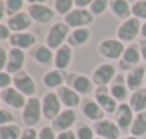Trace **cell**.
<instances>
[{
	"label": "cell",
	"instance_id": "1",
	"mask_svg": "<svg viewBox=\"0 0 146 139\" xmlns=\"http://www.w3.org/2000/svg\"><path fill=\"white\" fill-rule=\"evenodd\" d=\"M43 116V109H41V101L37 96H30L27 98V102L24 108L21 109V119L23 124L27 128H33L41 121Z\"/></svg>",
	"mask_w": 146,
	"mask_h": 139
},
{
	"label": "cell",
	"instance_id": "2",
	"mask_svg": "<svg viewBox=\"0 0 146 139\" xmlns=\"http://www.w3.org/2000/svg\"><path fill=\"white\" fill-rule=\"evenodd\" d=\"M70 36V27L65 23H55L51 26V29L47 33L46 37V44L51 50H58L60 47L64 44V41L67 40V37Z\"/></svg>",
	"mask_w": 146,
	"mask_h": 139
},
{
	"label": "cell",
	"instance_id": "3",
	"mask_svg": "<svg viewBox=\"0 0 146 139\" xmlns=\"http://www.w3.org/2000/svg\"><path fill=\"white\" fill-rule=\"evenodd\" d=\"M94 21V14L88 9H74L64 17V23L72 29H81Z\"/></svg>",
	"mask_w": 146,
	"mask_h": 139
},
{
	"label": "cell",
	"instance_id": "4",
	"mask_svg": "<svg viewBox=\"0 0 146 139\" xmlns=\"http://www.w3.org/2000/svg\"><path fill=\"white\" fill-rule=\"evenodd\" d=\"M126 47L123 46V43L121 40L116 39H105L99 43L98 46V51L104 58L108 60H118L122 57L123 51Z\"/></svg>",
	"mask_w": 146,
	"mask_h": 139
},
{
	"label": "cell",
	"instance_id": "5",
	"mask_svg": "<svg viewBox=\"0 0 146 139\" xmlns=\"http://www.w3.org/2000/svg\"><path fill=\"white\" fill-rule=\"evenodd\" d=\"M141 27H142L141 20H138L135 17H131V19L122 21V24L119 26V29L116 31L118 40H121L122 43L123 41H132V40H135L139 36V33H141Z\"/></svg>",
	"mask_w": 146,
	"mask_h": 139
},
{
	"label": "cell",
	"instance_id": "6",
	"mask_svg": "<svg viewBox=\"0 0 146 139\" xmlns=\"http://www.w3.org/2000/svg\"><path fill=\"white\" fill-rule=\"evenodd\" d=\"M61 101L57 92H47L41 99V109L43 116L48 121H54L61 114Z\"/></svg>",
	"mask_w": 146,
	"mask_h": 139
},
{
	"label": "cell",
	"instance_id": "7",
	"mask_svg": "<svg viewBox=\"0 0 146 139\" xmlns=\"http://www.w3.org/2000/svg\"><path fill=\"white\" fill-rule=\"evenodd\" d=\"M94 132L97 134L98 138L102 139H121L122 131L116 125L115 121L111 119H101L94 124Z\"/></svg>",
	"mask_w": 146,
	"mask_h": 139
},
{
	"label": "cell",
	"instance_id": "8",
	"mask_svg": "<svg viewBox=\"0 0 146 139\" xmlns=\"http://www.w3.org/2000/svg\"><path fill=\"white\" fill-rule=\"evenodd\" d=\"M77 112L75 109H71V108H67L64 111H61V114L54 119L51 121V128L60 134V132H64V131H70L75 124H77Z\"/></svg>",
	"mask_w": 146,
	"mask_h": 139
},
{
	"label": "cell",
	"instance_id": "9",
	"mask_svg": "<svg viewBox=\"0 0 146 139\" xmlns=\"http://www.w3.org/2000/svg\"><path fill=\"white\" fill-rule=\"evenodd\" d=\"M13 87L21 92L24 96H34V94L37 91V85L34 82V80L31 78V75L26 71H20L19 74H16L13 77Z\"/></svg>",
	"mask_w": 146,
	"mask_h": 139
},
{
	"label": "cell",
	"instance_id": "10",
	"mask_svg": "<svg viewBox=\"0 0 146 139\" xmlns=\"http://www.w3.org/2000/svg\"><path fill=\"white\" fill-rule=\"evenodd\" d=\"M67 84H68L70 88H72L75 92L80 94V95H88L94 90L92 80L88 78L87 75H81L78 72H71L67 77Z\"/></svg>",
	"mask_w": 146,
	"mask_h": 139
},
{
	"label": "cell",
	"instance_id": "11",
	"mask_svg": "<svg viewBox=\"0 0 146 139\" xmlns=\"http://www.w3.org/2000/svg\"><path fill=\"white\" fill-rule=\"evenodd\" d=\"M116 77V70L112 64H101L98 65L97 68L94 70V74H92V82L97 85V87H106L108 84H111Z\"/></svg>",
	"mask_w": 146,
	"mask_h": 139
},
{
	"label": "cell",
	"instance_id": "12",
	"mask_svg": "<svg viewBox=\"0 0 146 139\" xmlns=\"http://www.w3.org/2000/svg\"><path fill=\"white\" fill-rule=\"evenodd\" d=\"M135 115L136 114L133 112V109L131 108L129 104H126V102L119 104V106H118V109L115 112V122H116V125L119 126V129L122 132L131 129L132 122L135 119Z\"/></svg>",
	"mask_w": 146,
	"mask_h": 139
},
{
	"label": "cell",
	"instance_id": "13",
	"mask_svg": "<svg viewBox=\"0 0 146 139\" xmlns=\"http://www.w3.org/2000/svg\"><path fill=\"white\" fill-rule=\"evenodd\" d=\"M94 99L99 104V106L106 114H115L118 106H119L118 101L111 95L108 87H98L97 91H95V98Z\"/></svg>",
	"mask_w": 146,
	"mask_h": 139
},
{
	"label": "cell",
	"instance_id": "14",
	"mask_svg": "<svg viewBox=\"0 0 146 139\" xmlns=\"http://www.w3.org/2000/svg\"><path fill=\"white\" fill-rule=\"evenodd\" d=\"M0 99L9 105L10 108H14V109H23L27 99L26 96L21 92H19L14 87H10V88H6V90H1L0 91Z\"/></svg>",
	"mask_w": 146,
	"mask_h": 139
},
{
	"label": "cell",
	"instance_id": "15",
	"mask_svg": "<svg viewBox=\"0 0 146 139\" xmlns=\"http://www.w3.org/2000/svg\"><path fill=\"white\" fill-rule=\"evenodd\" d=\"M125 80H126V85H128L129 91H132V92H135V91L143 88L142 85H143V82L146 81L145 67H143V65H136V67H133L132 70L128 71Z\"/></svg>",
	"mask_w": 146,
	"mask_h": 139
},
{
	"label": "cell",
	"instance_id": "16",
	"mask_svg": "<svg viewBox=\"0 0 146 139\" xmlns=\"http://www.w3.org/2000/svg\"><path fill=\"white\" fill-rule=\"evenodd\" d=\"M29 16L31 17V20L40 23V24H46L52 20L54 17V11L52 9H50L46 4H30L27 9Z\"/></svg>",
	"mask_w": 146,
	"mask_h": 139
},
{
	"label": "cell",
	"instance_id": "17",
	"mask_svg": "<svg viewBox=\"0 0 146 139\" xmlns=\"http://www.w3.org/2000/svg\"><path fill=\"white\" fill-rule=\"evenodd\" d=\"M81 111L85 115V118L92 121L94 124L101 121V119H104V116H105V112L99 106V104L95 99H91V98H87L81 102Z\"/></svg>",
	"mask_w": 146,
	"mask_h": 139
},
{
	"label": "cell",
	"instance_id": "18",
	"mask_svg": "<svg viewBox=\"0 0 146 139\" xmlns=\"http://www.w3.org/2000/svg\"><path fill=\"white\" fill-rule=\"evenodd\" d=\"M142 60V55H141V50H139V46L133 44V46H129L125 48L123 54H122V60H121V67L122 70H132L133 67L139 65Z\"/></svg>",
	"mask_w": 146,
	"mask_h": 139
},
{
	"label": "cell",
	"instance_id": "19",
	"mask_svg": "<svg viewBox=\"0 0 146 139\" xmlns=\"http://www.w3.org/2000/svg\"><path fill=\"white\" fill-rule=\"evenodd\" d=\"M33 20L31 17L29 16V13L26 11H20L11 17H9L7 20V27L13 31V33H23L26 31L27 29H30Z\"/></svg>",
	"mask_w": 146,
	"mask_h": 139
},
{
	"label": "cell",
	"instance_id": "20",
	"mask_svg": "<svg viewBox=\"0 0 146 139\" xmlns=\"http://www.w3.org/2000/svg\"><path fill=\"white\" fill-rule=\"evenodd\" d=\"M24 51L20 48H11L9 51V58H7V65H6V71L9 74H19L24 65Z\"/></svg>",
	"mask_w": 146,
	"mask_h": 139
},
{
	"label": "cell",
	"instance_id": "21",
	"mask_svg": "<svg viewBox=\"0 0 146 139\" xmlns=\"http://www.w3.org/2000/svg\"><path fill=\"white\" fill-rule=\"evenodd\" d=\"M57 95H58L61 104L65 105L67 108L74 109L75 106L81 105V95L77 94L72 88H70L67 85H62V87L57 88Z\"/></svg>",
	"mask_w": 146,
	"mask_h": 139
},
{
	"label": "cell",
	"instance_id": "22",
	"mask_svg": "<svg viewBox=\"0 0 146 139\" xmlns=\"http://www.w3.org/2000/svg\"><path fill=\"white\" fill-rule=\"evenodd\" d=\"M37 39L34 34L23 31V33H13L10 36V44L13 48H20V50H29L36 44Z\"/></svg>",
	"mask_w": 146,
	"mask_h": 139
},
{
	"label": "cell",
	"instance_id": "23",
	"mask_svg": "<svg viewBox=\"0 0 146 139\" xmlns=\"http://www.w3.org/2000/svg\"><path fill=\"white\" fill-rule=\"evenodd\" d=\"M128 85H126V80L121 75H116L115 80L111 82V87H109V92L111 95L118 101V102H125V99L128 98Z\"/></svg>",
	"mask_w": 146,
	"mask_h": 139
},
{
	"label": "cell",
	"instance_id": "24",
	"mask_svg": "<svg viewBox=\"0 0 146 139\" xmlns=\"http://www.w3.org/2000/svg\"><path fill=\"white\" fill-rule=\"evenodd\" d=\"M71 60H72V48L68 44H62L54 55V65L57 70L64 71L70 65Z\"/></svg>",
	"mask_w": 146,
	"mask_h": 139
},
{
	"label": "cell",
	"instance_id": "25",
	"mask_svg": "<svg viewBox=\"0 0 146 139\" xmlns=\"http://www.w3.org/2000/svg\"><path fill=\"white\" fill-rule=\"evenodd\" d=\"M109 7L112 13L123 21L132 16V4H129L128 0H109Z\"/></svg>",
	"mask_w": 146,
	"mask_h": 139
},
{
	"label": "cell",
	"instance_id": "26",
	"mask_svg": "<svg viewBox=\"0 0 146 139\" xmlns=\"http://www.w3.org/2000/svg\"><path fill=\"white\" fill-rule=\"evenodd\" d=\"M129 105L135 114L146 111V88H141L129 96Z\"/></svg>",
	"mask_w": 146,
	"mask_h": 139
},
{
	"label": "cell",
	"instance_id": "27",
	"mask_svg": "<svg viewBox=\"0 0 146 139\" xmlns=\"http://www.w3.org/2000/svg\"><path fill=\"white\" fill-rule=\"evenodd\" d=\"M91 37V31L88 29H75L70 36H68V46L70 47H78V46H84L88 43Z\"/></svg>",
	"mask_w": 146,
	"mask_h": 139
},
{
	"label": "cell",
	"instance_id": "28",
	"mask_svg": "<svg viewBox=\"0 0 146 139\" xmlns=\"http://www.w3.org/2000/svg\"><path fill=\"white\" fill-rule=\"evenodd\" d=\"M64 81H65L64 72L61 70H57V68L46 72L43 77V82L47 88H60V87H62Z\"/></svg>",
	"mask_w": 146,
	"mask_h": 139
},
{
	"label": "cell",
	"instance_id": "29",
	"mask_svg": "<svg viewBox=\"0 0 146 139\" xmlns=\"http://www.w3.org/2000/svg\"><path fill=\"white\" fill-rule=\"evenodd\" d=\"M54 55L52 50L47 46H37L33 48V58L41 65H50L54 61Z\"/></svg>",
	"mask_w": 146,
	"mask_h": 139
},
{
	"label": "cell",
	"instance_id": "30",
	"mask_svg": "<svg viewBox=\"0 0 146 139\" xmlns=\"http://www.w3.org/2000/svg\"><path fill=\"white\" fill-rule=\"evenodd\" d=\"M129 132L132 136H136V138H142L143 135H146V111L135 115V119L132 122Z\"/></svg>",
	"mask_w": 146,
	"mask_h": 139
},
{
	"label": "cell",
	"instance_id": "31",
	"mask_svg": "<svg viewBox=\"0 0 146 139\" xmlns=\"http://www.w3.org/2000/svg\"><path fill=\"white\" fill-rule=\"evenodd\" d=\"M21 128L16 124H9L0 126V139H20Z\"/></svg>",
	"mask_w": 146,
	"mask_h": 139
},
{
	"label": "cell",
	"instance_id": "32",
	"mask_svg": "<svg viewBox=\"0 0 146 139\" xmlns=\"http://www.w3.org/2000/svg\"><path fill=\"white\" fill-rule=\"evenodd\" d=\"M54 6H55V11L58 14L67 16L70 11L74 10L72 7L75 6V3H74V0H55Z\"/></svg>",
	"mask_w": 146,
	"mask_h": 139
},
{
	"label": "cell",
	"instance_id": "33",
	"mask_svg": "<svg viewBox=\"0 0 146 139\" xmlns=\"http://www.w3.org/2000/svg\"><path fill=\"white\" fill-rule=\"evenodd\" d=\"M132 16L138 20L146 21V0H136L132 4Z\"/></svg>",
	"mask_w": 146,
	"mask_h": 139
},
{
	"label": "cell",
	"instance_id": "34",
	"mask_svg": "<svg viewBox=\"0 0 146 139\" xmlns=\"http://www.w3.org/2000/svg\"><path fill=\"white\" fill-rule=\"evenodd\" d=\"M23 4H24V0H6V3H4L6 11L10 17L20 13L21 9H23Z\"/></svg>",
	"mask_w": 146,
	"mask_h": 139
},
{
	"label": "cell",
	"instance_id": "35",
	"mask_svg": "<svg viewBox=\"0 0 146 139\" xmlns=\"http://www.w3.org/2000/svg\"><path fill=\"white\" fill-rule=\"evenodd\" d=\"M75 134H77V139H95L94 138V128H91L90 125H87V124H82V125H80L78 128H77V131H75Z\"/></svg>",
	"mask_w": 146,
	"mask_h": 139
},
{
	"label": "cell",
	"instance_id": "36",
	"mask_svg": "<svg viewBox=\"0 0 146 139\" xmlns=\"http://www.w3.org/2000/svg\"><path fill=\"white\" fill-rule=\"evenodd\" d=\"M109 6V0H94L92 4L90 6V11L94 16H99L102 14Z\"/></svg>",
	"mask_w": 146,
	"mask_h": 139
},
{
	"label": "cell",
	"instance_id": "37",
	"mask_svg": "<svg viewBox=\"0 0 146 139\" xmlns=\"http://www.w3.org/2000/svg\"><path fill=\"white\" fill-rule=\"evenodd\" d=\"M11 84H13V77H11V74H9L7 71H0V90L10 88Z\"/></svg>",
	"mask_w": 146,
	"mask_h": 139
},
{
	"label": "cell",
	"instance_id": "38",
	"mask_svg": "<svg viewBox=\"0 0 146 139\" xmlns=\"http://www.w3.org/2000/svg\"><path fill=\"white\" fill-rule=\"evenodd\" d=\"M55 138H57V132L51 126H43L38 131V139H55Z\"/></svg>",
	"mask_w": 146,
	"mask_h": 139
},
{
	"label": "cell",
	"instance_id": "39",
	"mask_svg": "<svg viewBox=\"0 0 146 139\" xmlns=\"http://www.w3.org/2000/svg\"><path fill=\"white\" fill-rule=\"evenodd\" d=\"M13 121H14V115H13L10 111H7V109H0V126L13 124Z\"/></svg>",
	"mask_w": 146,
	"mask_h": 139
},
{
	"label": "cell",
	"instance_id": "40",
	"mask_svg": "<svg viewBox=\"0 0 146 139\" xmlns=\"http://www.w3.org/2000/svg\"><path fill=\"white\" fill-rule=\"evenodd\" d=\"M20 139H38V134H37V131L34 128H26L21 132Z\"/></svg>",
	"mask_w": 146,
	"mask_h": 139
},
{
	"label": "cell",
	"instance_id": "41",
	"mask_svg": "<svg viewBox=\"0 0 146 139\" xmlns=\"http://www.w3.org/2000/svg\"><path fill=\"white\" fill-rule=\"evenodd\" d=\"M7 58H9V54L7 51L0 46V71L6 70V65H7Z\"/></svg>",
	"mask_w": 146,
	"mask_h": 139
},
{
	"label": "cell",
	"instance_id": "42",
	"mask_svg": "<svg viewBox=\"0 0 146 139\" xmlns=\"http://www.w3.org/2000/svg\"><path fill=\"white\" fill-rule=\"evenodd\" d=\"M10 31H11V30L7 27V24H1V23H0V41H3V40H6V39H10V36H11Z\"/></svg>",
	"mask_w": 146,
	"mask_h": 139
},
{
	"label": "cell",
	"instance_id": "43",
	"mask_svg": "<svg viewBox=\"0 0 146 139\" xmlns=\"http://www.w3.org/2000/svg\"><path fill=\"white\" fill-rule=\"evenodd\" d=\"M55 139H77V134L70 129V131H64V132H60L57 134V138Z\"/></svg>",
	"mask_w": 146,
	"mask_h": 139
},
{
	"label": "cell",
	"instance_id": "44",
	"mask_svg": "<svg viewBox=\"0 0 146 139\" xmlns=\"http://www.w3.org/2000/svg\"><path fill=\"white\" fill-rule=\"evenodd\" d=\"M92 1H94V0H74L77 9H87L88 6L92 4Z\"/></svg>",
	"mask_w": 146,
	"mask_h": 139
},
{
	"label": "cell",
	"instance_id": "45",
	"mask_svg": "<svg viewBox=\"0 0 146 139\" xmlns=\"http://www.w3.org/2000/svg\"><path fill=\"white\" fill-rule=\"evenodd\" d=\"M139 50H141L142 60L146 63V39H142V40L139 41Z\"/></svg>",
	"mask_w": 146,
	"mask_h": 139
},
{
	"label": "cell",
	"instance_id": "46",
	"mask_svg": "<svg viewBox=\"0 0 146 139\" xmlns=\"http://www.w3.org/2000/svg\"><path fill=\"white\" fill-rule=\"evenodd\" d=\"M6 14H7V11H6V6H4L3 1H0V21L3 20V17H6Z\"/></svg>",
	"mask_w": 146,
	"mask_h": 139
},
{
	"label": "cell",
	"instance_id": "47",
	"mask_svg": "<svg viewBox=\"0 0 146 139\" xmlns=\"http://www.w3.org/2000/svg\"><path fill=\"white\" fill-rule=\"evenodd\" d=\"M29 4H44L47 0H27Z\"/></svg>",
	"mask_w": 146,
	"mask_h": 139
},
{
	"label": "cell",
	"instance_id": "48",
	"mask_svg": "<svg viewBox=\"0 0 146 139\" xmlns=\"http://www.w3.org/2000/svg\"><path fill=\"white\" fill-rule=\"evenodd\" d=\"M141 36H142V39H146V21L141 27Z\"/></svg>",
	"mask_w": 146,
	"mask_h": 139
},
{
	"label": "cell",
	"instance_id": "49",
	"mask_svg": "<svg viewBox=\"0 0 146 139\" xmlns=\"http://www.w3.org/2000/svg\"><path fill=\"white\" fill-rule=\"evenodd\" d=\"M121 139H141V138H136V136H132V135H129V136H125V138H121Z\"/></svg>",
	"mask_w": 146,
	"mask_h": 139
},
{
	"label": "cell",
	"instance_id": "50",
	"mask_svg": "<svg viewBox=\"0 0 146 139\" xmlns=\"http://www.w3.org/2000/svg\"><path fill=\"white\" fill-rule=\"evenodd\" d=\"M95 139H102V138H95Z\"/></svg>",
	"mask_w": 146,
	"mask_h": 139
}]
</instances>
